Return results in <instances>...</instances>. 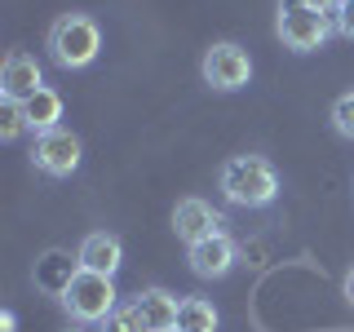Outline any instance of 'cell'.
<instances>
[{
  "label": "cell",
  "mask_w": 354,
  "mask_h": 332,
  "mask_svg": "<svg viewBox=\"0 0 354 332\" xmlns=\"http://www.w3.org/2000/svg\"><path fill=\"white\" fill-rule=\"evenodd\" d=\"M221 195L239 208H266L279 195V173L261 155H235L221 164Z\"/></svg>",
  "instance_id": "6da1fadb"
},
{
  "label": "cell",
  "mask_w": 354,
  "mask_h": 332,
  "mask_svg": "<svg viewBox=\"0 0 354 332\" xmlns=\"http://www.w3.org/2000/svg\"><path fill=\"white\" fill-rule=\"evenodd\" d=\"M221 226H226L221 213L213 204H204V199H182V204L173 208V230H177V239H186V248L221 235Z\"/></svg>",
  "instance_id": "52a82bcc"
},
{
  "label": "cell",
  "mask_w": 354,
  "mask_h": 332,
  "mask_svg": "<svg viewBox=\"0 0 354 332\" xmlns=\"http://www.w3.org/2000/svg\"><path fill=\"white\" fill-rule=\"evenodd\" d=\"M62 306L71 310V319H80V324H106L111 315H115V284H111V275H93V270H80L71 279V288L62 293Z\"/></svg>",
  "instance_id": "3957f363"
},
{
  "label": "cell",
  "mask_w": 354,
  "mask_h": 332,
  "mask_svg": "<svg viewBox=\"0 0 354 332\" xmlns=\"http://www.w3.org/2000/svg\"><path fill=\"white\" fill-rule=\"evenodd\" d=\"M0 328H5V332L18 328V315H14V310H5V315H0Z\"/></svg>",
  "instance_id": "ffe728a7"
},
{
  "label": "cell",
  "mask_w": 354,
  "mask_h": 332,
  "mask_svg": "<svg viewBox=\"0 0 354 332\" xmlns=\"http://www.w3.org/2000/svg\"><path fill=\"white\" fill-rule=\"evenodd\" d=\"M80 270H84L80 257H71V252H62V248H49V252H44V257L36 261V270H31V275H36V288H40V293L62 297Z\"/></svg>",
  "instance_id": "30bf717a"
},
{
  "label": "cell",
  "mask_w": 354,
  "mask_h": 332,
  "mask_svg": "<svg viewBox=\"0 0 354 332\" xmlns=\"http://www.w3.org/2000/svg\"><path fill=\"white\" fill-rule=\"evenodd\" d=\"M173 332H217V310L204 297H186L177 310V328Z\"/></svg>",
  "instance_id": "5bb4252c"
},
{
  "label": "cell",
  "mask_w": 354,
  "mask_h": 332,
  "mask_svg": "<svg viewBox=\"0 0 354 332\" xmlns=\"http://www.w3.org/2000/svg\"><path fill=\"white\" fill-rule=\"evenodd\" d=\"M40 89H44L40 62L31 58V53L14 49L5 58V66H0V93H5V102H27L31 93H40Z\"/></svg>",
  "instance_id": "ba28073f"
},
{
  "label": "cell",
  "mask_w": 354,
  "mask_h": 332,
  "mask_svg": "<svg viewBox=\"0 0 354 332\" xmlns=\"http://www.w3.org/2000/svg\"><path fill=\"white\" fill-rule=\"evenodd\" d=\"M191 270L199 275V279H221V275H230L235 270V261H239V243L221 230V235L213 239H204V243H191Z\"/></svg>",
  "instance_id": "9c48e42d"
},
{
  "label": "cell",
  "mask_w": 354,
  "mask_h": 332,
  "mask_svg": "<svg viewBox=\"0 0 354 332\" xmlns=\"http://www.w3.org/2000/svg\"><path fill=\"white\" fill-rule=\"evenodd\" d=\"M346 297H350V302H354V270L346 275Z\"/></svg>",
  "instance_id": "44dd1931"
},
{
  "label": "cell",
  "mask_w": 354,
  "mask_h": 332,
  "mask_svg": "<svg viewBox=\"0 0 354 332\" xmlns=\"http://www.w3.org/2000/svg\"><path fill=\"white\" fill-rule=\"evenodd\" d=\"M27 129H31L27 124V107H22V102H0V138L18 142Z\"/></svg>",
  "instance_id": "9a60e30c"
},
{
  "label": "cell",
  "mask_w": 354,
  "mask_h": 332,
  "mask_svg": "<svg viewBox=\"0 0 354 332\" xmlns=\"http://www.w3.org/2000/svg\"><path fill=\"white\" fill-rule=\"evenodd\" d=\"M31 160H36L40 173L49 177H71L80 169V138L71 129H49V133H36V147H31Z\"/></svg>",
  "instance_id": "8992f818"
},
{
  "label": "cell",
  "mask_w": 354,
  "mask_h": 332,
  "mask_svg": "<svg viewBox=\"0 0 354 332\" xmlns=\"http://www.w3.org/2000/svg\"><path fill=\"white\" fill-rule=\"evenodd\" d=\"M332 31H337L332 27V14L306 9V5H297V0H283L279 5V40L288 44V49L310 53V49H319Z\"/></svg>",
  "instance_id": "277c9868"
},
{
  "label": "cell",
  "mask_w": 354,
  "mask_h": 332,
  "mask_svg": "<svg viewBox=\"0 0 354 332\" xmlns=\"http://www.w3.org/2000/svg\"><path fill=\"white\" fill-rule=\"evenodd\" d=\"M199 71H204V84L221 89V93H235V89L248 84L252 58H248V49H243V44H235V40H217L213 49L204 53Z\"/></svg>",
  "instance_id": "5b68a950"
},
{
  "label": "cell",
  "mask_w": 354,
  "mask_h": 332,
  "mask_svg": "<svg viewBox=\"0 0 354 332\" xmlns=\"http://www.w3.org/2000/svg\"><path fill=\"white\" fill-rule=\"evenodd\" d=\"M133 306H138L142 324H147L151 332H173L177 328V310H182V302H177L173 293H164V288H147V293H138Z\"/></svg>",
  "instance_id": "7c38bea8"
},
{
  "label": "cell",
  "mask_w": 354,
  "mask_h": 332,
  "mask_svg": "<svg viewBox=\"0 0 354 332\" xmlns=\"http://www.w3.org/2000/svg\"><path fill=\"white\" fill-rule=\"evenodd\" d=\"M71 332H75V328H71Z\"/></svg>",
  "instance_id": "7402d4cb"
},
{
  "label": "cell",
  "mask_w": 354,
  "mask_h": 332,
  "mask_svg": "<svg viewBox=\"0 0 354 332\" xmlns=\"http://www.w3.org/2000/svg\"><path fill=\"white\" fill-rule=\"evenodd\" d=\"M75 257L93 275H115L120 261H124V243H120V235H111V230H93V235H84Z\"/></svg>",
  "instance_id": "8fae6325"
},
{
  "label": "cell",
  "mask_w": 354,
  "mask_h": 332,
  "mask_svg": "<svg viewBox=\"0 0 354 332\" xmlns=\"http://www.w3.org/2000/svg\"><path fill=\"white\" fill-rule=\"evenodd\" d=\"M22 107H27V124H31V133H49V129H58V120H62V98L53 93L49 84H44L40 93H31Z\"/></svg>",
  "instance_id": "4fadbf2b"
},
{
  "label": "cell",
  "mask_w": 354,
  "mask_h": 332,
  "mask_svg": "<svg viewBox=\"0 0 354 332\" xmlns=\"http://www.w3.org/2000/svg\"><path fill=\"white\" fill-rule=\"evenodd\" d=\"M332 129L341 133V138L354 142V93H341L337 107H332Z\"/></svg>",
  "instance_id": "e0dca14e"
},
{
  "label": "cell",
  "mask_w": 354,
  "mask_h": 332,
  "mask_svg": "<svg viewBox=\"0 0 354 332\" xmlns=\"http://www.w3.org/2000/svg\"><path fill=\"white\" fill-rule=\"evenodd\" d=\"M97 49H102V31H97V22L88 14H62L53 22L49 31V53L53 62L66 66V71H80L97 58Z\"/></svg>",
  "instance_id": "7a4b0ae2"
},
{
  "label": "cell",
  "mask_w": 354,
  "mask_h": 332,
  "mask_svg": "<svg viewBox=\"0 0 354 332\" xmlns=\"http://www.w3.org/2000/svg\"><path fill=\"white\" fill-rule=\"evenodd\" d=\"M297 5H306V9H319V14H332V9H337V0H297Z\"/></svg>",
  "instance_id": "d6986e66"
},
{
  "label": "cell",
  "mask_w": 354,
  "mask_h": 332,
  "mask_svg": "<svg viewBox=\"0 0 354 332\" xmlns=\"http://www.w3.org/2000/svg\"><path fill=\"white\" fill-rule=\"evenodd\" d=\"M102 332H151L147 324H142V315H138V306L124 302V306H115V315L106 319V328Z\"/></svg>",
  "instance_id": "2e32d148"
},
{
  "label": "cell",
  "mask_w": 354,
  "mask_h": 332,
  "mask_svg": "<svg viewBox=\"0 0 354 332\" xmlns=\"http://www.w3.org/2000/svg\"><path fill=\"white\" fill-rule=\"evenodd\" d=\"M332 27H337L346 40H354V0H337V9H332Z\"/></svg>",
  "instance_id": "ac0fdd59"
}]
</instances>
